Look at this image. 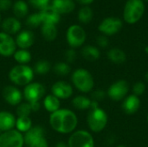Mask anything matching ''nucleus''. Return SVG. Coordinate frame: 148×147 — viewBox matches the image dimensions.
I'll return each mask as SVG.
<instances>
[{
    "mask_svg": "<svg viewBox=\"0 0 148 147\" xmlns=\"http://www.w3.org/2000/svg\"><path fill=\"white\" fill-rule=\"evenodd\" d=\"M77 117L69 109H59L51 113L49 123L52 128L60 133H72L77 126Z\"/></svg>",
    "mask_w": 148,
    "mask_h": 147,
    "instance_id": "f257e3e1",
    "label": "nucleus"
},
{
    "mask_svg": "<svg viewBox=\"0 0 148 147\" xmlns=\"http://www.w3.org/2000/svg\"><path fill=\"white\" fill-rule=\"evenodd\" d=\"M34 71L27 65H16L13 67L9 74L10 80L17 86H27L33 79Z\"/></svg>",
    "mask_w": 148,
    "mask_h": 147,
    "instance_id": "f03ea898",
    "label": "nucleus"
},
{
    "mask_svg": "<svg viewBox=\"0 0 148 147\" xmlns=\"http://www.w3.org/2000/svg\"><path fill=\"white\" fill-rule=\"evenodd\" d=\"M145 4L142 0H127L124 8V20L130 24L137 23L143 16Z\"/></svg>",
    "mask_w": 148,
    "mask_h": 147,
    "instance_id": "7ed1b4c3",
    "label": "nucleus"
},
{
    "mask_svg": "<svg viewBox=\"0 0 148 147\" xmlns=\"http://www.w3.org/2000/svg\"><path fill=\"white\" fill-rule=\"evenodd\" d=\"M87 121L88 127L92 132L100 133L106 127L108 124V114L99 107L91 108L88 114Z\"/></svg>",
    "mask_w": 148,
    "mask_h": 147,
    "instance_id": "20e7f679",
    "label": "nucleus"
},
{
    "mask_svg": "<svg viewBox=\"0 0 148 147\" xmlns=\"http://www.w3.org/2000/svg\"><path fill=\"white\" fill-rule=\"evenodd\" d=\"M72 81L75 87L82 93H88L94 88L92 75L84 68H78L73 73Z\"/></svg>",
    "mask_w": 148,
    "mask_h": 147,
    "instance_id": "39448f33",
    "label": "nucleus"
},
{
    "mask_svg": "<svg viewBox=\"0 0 148 147\" xmlns=\"http://www.w3.org/2000/svg\"><path fill=\"white\" fill-rule=\"evenodd\" d=\"M86 32L82 27L80 25L73 24L67 29L66 39L69 45L72 48H79L81 47L86 40Z\"/></svg>",
    "mask_w": 148,
    "mask_h": 147,
    "instance_id": "423d86ee",
    "label": "nucleus"
},
{
    "mask_svg": "<svg viewBox=\"0 0 148 147\" xmlns=\"http://www.w3.org/2000/svg\"><path fill=\"white\" fill-rule=\"evenodd\" d=\"M69 147H94L95 142L93 136L85 130L75 132L69 138Z\"/></svg>",
    "mask_w": 148,
    "mask_h": 147,
    "instance_id": "0eeeda50",
    "label": "nucleus"
},
{
    "mask_svg": "<svg viewBox=\"0 0 148 147\" xmlns=\"http://www.w3.org/2000/svg\"><path fill=\"white\" fill-rule=\"evenodd\" d=\"M24 139L17 130H10L0 134V147H23Z\"/></svg>",
    "mask_w": 148,
    "mask_h": 147,
    "instance_id": "6e6552de",
    "label": "nucleus"
},
{
    "mask_svg": "<svg viewBox=\"0 0 148 147\" xmlns=\"http://www.w3.org/2000/svg\"><path fill=\"white\" fill-rule=\"evenodd\" d=\"M129 91V84L125 80H119L114 82L108 90V97L115 101L124 100Z\"/></svg>",
    "mask_w": 148,
    "mask_h": 147,
    "instance_id": "1a4fd4ad",
    "label": "nucleus"
},
{
    "mask_svg": "<svg viewBox=\"0 0 148 147\" xmlns=\"http://www.w3.org/2000/svg\"><path fill=\"white\" fill-rule=\"evenodd\" d=\"M45 94L44 87L38 82L28 84L23 90V96L29 103L39 102Z\"/></svg>",
    "mask_w": 148,
    "mask_h": 147,
    "instance_id": "9d476101",
    "label": "nucleus"
},
{
    "mask_svg": "<svg viewBox=\"0 0 148 147\" xmlns=\"http://www.w3.org/2000/svg\"><path fill=\"white\" fill-rule=\"evenodd\" d=\"M122 22L118 17H107L99 25V30L106 36H112L118 33L122 28Z\"/></svg>",
    "mask_w": 148,
    "mask_h": 147,
    "instance_id": "9b49d317",
    "label": "nucleus"
},
{
    "mask_svg": "<svg viewBox=\"0 0 148 147\" xmlns=\"http://www.w3.org/2000/svg\"><path fill=\"white\" fill-rule=\"evenodd\" d=\"M16 42L11 36L0 32V55L3 56H10L16 52Z\"/></svg>",
    "mask_w": 148,
    "mask_h": 147,
    "instance_id": "f8f14e48",
    "label": "nucleus"
},
{
    "mask_svg": "<svg viewBox=\"0 0 148 147\" xmlns=\"http://www.w3.org/2000/svg\"><path fill=\"white\" fill-rule=\"evenodd\" d=\"M51 91L53 95H55L58 99L62 100L69 98L73 94V88L71 85L63 81H60L54 83L51 88Z\"/></svg>",
    "mask_w": 148,
    "mask_h": 147,
    "instance_id": "ddd939ff",
    "label": "nucleus"
},
{
    "mask_svg": "<svg viewBox=\"0 0 148 147\" xmlns=\"http://www.w3.org/2000/svg\"><path fill=\"white\" fill-rule=\"evenodd\" d=\"M42 23H48V24H57L61 19V14L57 12V10L51 6V4L39 12Z\"/></svg>",
    "mask_w": 148,
    "mask_h": 147,
    "instance_id": "4468645a",
    "label": "nucleus"
},
{
    "mask_svg": "<svg viewBox=\"0 0 148 147\" xmlns=\"http://www.w3.org/2000/svg\"><path fill=\"white\" fill-rule=\"evenodd\" d=\"M3 97L6 102L11 106H16L21 103L23 95L18 88L14 86H7L3 90Z\"/></svg>",
    "mask_w": 148,
    "mask_h": 147,
    "instance_id": "2eb2a0df",
    "label": "nucleus"
},
{
    "mask_svg": "<svg viewBox=\"0 0 148 147\" xmlns=\"http://www.w3.org/2000/svg\"><path fill=\"white\" fill-rule=\"evenodd\" d=\"M15 42L16 45H17L21 49H27L30 48L35 42L34 33L28 29L22 30L17 34Z\"/></svg>",
    "mask_w": 148,
    "mask_h": 147,
    "instance_id": "dca6fc26",
    "label": "nucleus"
},
{
    "mask_svg": "<svg viewBox=\"0 0 148 147\" xmlns=\"http://www.w3.org/2000/svg\"><path fill=\"white\" fill-rule=\"evenodd\" d=\"M44 129L42 126H36L31 127L29 131H27L23 136L24 144L28 146H30L36 141L44 138Z\"/></svg>",
    "mask_w": 148,
    "mask_h": 147,
    "instance_id": "f3484780",
    "label": "nucleus"
},
{
    "mask_svg": "<svg viewBox=\"0 0 148 147\" xmlns=\"http://www.w3.org/2000/svg\"><path fill=\"white\" fill-rule=\"evenodd\" d=\"M140 106V100L138 96L131 94L127 96L122 103V109L127 114L135 113Z\"/></svg>",
    "mask_w": 148,
    "mask_h": 147,
    "instance_id": "a211bd4d",
    "label": "nucleus"
},
{
    "mask_svg": "<svg viewBox=\"0 0 148 147\" xmlns=\"http://www.w3.org/2000/svg\"><path fill=\"white\" fill-rule=\"evenodd\" d=\"M21 23L16 17H8L3 20L2 23V29L4 33L11 36L20 32L21 30Z\"/></svg>",
    "mask_w": 148,
    "mask_h": 147,
    "instance_id": "6ab92c4d",
    "label": "nucleus"
},
{
    "mask_svg": "<svg viewBox=\"0 0 148 147\" xmlns=\"http://www.w3.org/2000/svg\"><path fill=\"white\" fill-rule=\"evenodd\" d=\"M51 6L62 15L71 13L75 8V3L73 0H52Z\"/></svg>",
    "mask_w": 148,
    "mask_h": 147,
    "instance_id": "aec40b11",
    "label": "nucleus"
},
{
    "mask_svg": "<svg viewBox=\"0 0 148 147\" xmlns=\"http://www.w3.org/2000/svg\"><path fill=\"white\" fill-rule=\"evenodd\" d=\"M15 126L16 118L11 113L6 111L0 112V131L7 132L12 130Z\"/></svg>",
    "mask_w": 148,
    "mask_h": 147,
    "instance_id": "412c9836",
    "label": "nucleus"
},
{
    "mask_svg": "<svg viewBox=\"0 0 148 147\" xmlns=\"http://www.w3.org/2000/svg\"><path fill=\"white\" fill-rule=\"evenodd\" d=\"M12 11L17 19L25 17L29 12L28 3L23 0H17L12 4Z\"/></svg>",
    "mask_w": 148,
    "mask_h": 147,
    "instance_id": "4be33fe9",
    "label": "nucleus"
},
{
    "mask_svg": "<svg viewBox=\"0 0 148 147\" xmlns=\"http://www.w3.org/2000/svg\"><path fill=\"white\" fill-rule=\"evenodd\" d=\"M108 57L112 62L115 64H122L127 60V55L125 52L118 48L111 49L108 52Z\"/></svg>",
    "mask_w": 148,
    "mask_h": 147,
    "instance_id": "5701e85b",
    "label": "nucleus"
},
{
    "mask_svg": "<svg viewBox=\"0 0 148 147\" xmlns=\"http://www.w3.org/2000/svg\"><path fill=\"white\" fill-rule=\"evenodd\" d=\"M82 55L84 59L89 62H95L99 59L101 53L98 48L92 45H87L82 49Z\"/></svg>",
    "mask_w": 148,
    "mask_h": 147,
    "instance_id": "b1692460",
    "label": "nucleus"
},
{
    "mask_svg": "<svg viewBox=\"0 0 148 147\" xmlns=\"http://www.w3.org/2000/svg\"><path fill=\"white\" fill-rule=\"evenodd\" d=\"M41 33L43 38L47 41H54L57 36V29L54 24L42 23L41 28Z\"/></svg>",
    "mask_w": 148,
    "mask_h": 147,
    "instance_id": "393cba45",
    "label": "nucleus"
},
{
    "mask_svg": "<svg viewBox=\"0 0 148 147\" xmlns=\"http://www.w3.org/2000/svg\"><path fill=\"white\" fill-rule=\"evenodd\" d=\"M60 100L53 94L46 96L43 101V106L45 109L51 113L60 109Z\"/></svg>",
    "mask_w": 148,
    "mask_h": 147,
    "instance_id": "a878e982",
    "label": "nucleus"
},
{
    "mask_svg": "<svg viewBox=\"0 0 148 147\" xmlns=\"http://www.w3.org/2000/svg\"><path fill=\"white\" fill-rule=\"evenodd\" d=\"M91 103H92V101L90 99H88V97L83 96V95L76 96L72 101L73 106L79 110H85V109L90 108Z\"/></svg>",
    "mask_w": 148,
    "mask_h": 147,
    "instance_id": "bb28decb",
    "label": "nucleus"
},
{
    "mask_svg": "<svg viewBox=\"0 0 148 147\" xmlns=\"http://www.w3.org/2000/svg\"><path fill=\"white\" fill-rule=\"evenodd\" d=\"M13 55H14V59L16 60V62L21 65H26V63L29 62L31 60V55L27 49L16 50Z\"/></svg>",
    "mask_w": 148,
    "mask_h": 147,
    "instance_id": "cd10ccee",
    "label": "nucleus"
},
{
    "mask_svg": "<svg viewBox=\"0 0 148 147\" xmlns=\"http://www.w3.org/2000/svg\"><path fill=\"white\" fill-rule=\"evenodd\" d=\"M32 121L29 117H18L16 120V126L18 132L26 133L32 126Z\"/></svg>",
    "mask_w": 148,
    "mask_h": 147,
    "instance_id": "c85d7f7f",
    "label": "nucleus"
},
{
    "mask_svg": "<svg viewBox=\"0 0 148 147\" xmlns=\"http://www.w3.org/2000/svg\"><path fill=\"white\" fill-rule=\"evenodd\" d=\"M93 18V11L92 9L88 6L82 7L78 12V19L82 23H89Z\"/></svg>",
    "mask_w": 148,
    "mask_h": 147,
    "instance_id": "c756f323",
    "label": "nucleus"
},
{
    "mask_svg": "<svg viewBox=\"0 0 148 147\" xmlns=\"http://www.w3.org/2000/svg\"><path fill=\"white\" fill-rule=\"evenodd\" d=\"M50 70V63L46 60L38 61L34 66V72L38 75H45Z\"/></svg>",
    "mask_w": 148,
    "mask_h": 147,
    "instance_id": "7c9ffc66",
    "label": "nucleus"
},
{
    "mask_svg": "<svg viewBox=\"0 0 148 147\" xmlns=\"http://www.w3.org/2000/svg\"><path fill=\"white\" fill-rule=\"evenodd\" d=\"M53 70L54 72L57 75H61V76H64V75H67L70 73V66L66 63V62H57L54 68H53Z\"/></svg>",
    "mask_w": 148,
    "mask_h": 147,
    "instance_id": "2f4dec72",
    "label": "nucleus"
},
{
    "mask_svg": "<svg viewBox=\"0 0 148 147\" xmlns=\"http://www.w3.org/2000/svg\"><path fill=\"white\" fill-rule=\"evenodd\" d=\"M25 23H26V25H27L28 27H29V28H31V29L37 28V27H39L41 24H42L39 13H34V14L29 15V16L26 18Z\"/></svg>",
    "mask_w": 148,
    "mask_h": 147,
    "instance_id": "473e14b6",
    "label": "nucleus"
},
{
    "mask_svg": "<svg viewBox=\"0 0 148 147\" xmlns=\"http://www.w3.org/2000/svg\"><path fill=\"white\" fill-rule=\"evenodd\" d=\"M31 112L32 110L29 102L19 104L16 108V114L18 115V117H29Z\"/></svg>",
    "mask_w": 148,
    "mask_h": 147,
    "instance_id": "72a5a7b5",
    "label": "nucleus"
},
{
    "mask_svg": "<svg viewBox=\"0 0 148 147\" xmlns=\"http://www.w3.org/2000/svg\"><path fill=\"white\" fill-rule=\"evenodd\" d=\"M29 4L39 10L50 5V0H29Z\"/></svg>",
    "mask_w": 148,
    "mask_h": 147,
    "instance_id": "f704fd0d",
    "label": "nucleus"
},
{
    "mask_svg": "<svg viewBox=\"0 0 148 147\" xmlns=\"http://www.w3.org/2000/svg\"><path fill=\"white\" fill-rule=\"evenodd\" d=\"M146 91V85L144 82L142 81H138L136 83H134V85L133 86V94L136 95V96H140L141 94H143Z\"/></svg>",
    "mask_w": 148,
    "mask_h": 147,
    "instance_id": "c9c22d12",
    "label": "nucleus"
},
{
    "mask_svg": "<svg viewBox=\"0 0 148 147\" xmlns=\"http://www.w3.org/2000/svg\"><path fill=\"white\" fill-rule=\"evenodd\" d=\"M76 51L74 49H68L66 50L65 52V59L68 62H74L76 59Z\"/></svg>",
    "mask_w": 148,
    "mask_h": 147,
    "instance_id": "e433bc0d",
    "label": "nucleus"
},
{
    "mask_svg": "<svg viewBox=\"0 0 148 147\" xmlns=\"http://www.w3.org/2000/svg\"><path fill=\"white\" fill-rule=\"evenodd\" d=\"M105 95H106L105 92H104L103 90H100V89L94 91V92L92 93V94H91L93 101H97V102H98L99 101L103 100V99L105 98Z\"/></svg>",
    "mask_w": 148,
    "mask_h": 147,
    "instance_id": "4c0bfd02",
    "label": "nucleus"
},
{
    "mask_svg": "<svg viewBox=\"0 0 148 147\" xmlns=\"http://www.w3.org/2000/svg\"><path fill=\"white\" fill-rule=\"evenodd\" d=\"M96 41H97V44L100 47H101V48H106L108 45V43H109L108 37L105 36H98Z\"/></svg>",
    "mask_w": 148,
    "mask_h": 147,
    "instance_id": "58836bf2",
    "label": "nucleus"
},
{
    "mask_svg": "<svg viewBox=\"0 0 148 147\" xmlns=\"http://www.w3.org/2000/svg\"><path fill=\"white\" fill-rule=\"evenodd\" d=\"M11 0H0V10L5 11L12 6Z\"/></svg>",
    "mask_w": 148,
    "mask_h": 147,
    "instance_id": "ea45409f",
    "label": "nucleus"
},
{
    "mask_svg": "<svg viewBox=\"0 0 148 147\" xmlns=\"http://www.w3.org/2000/svg\"><path fill=\"white\" fill-rule=\"evenodd\" d=\"M29 147H48V143H47L46 139L43 138V139H41L37 141H36L35 143H33Z\"/></svg>",
    "mask_w": 148,
    "mask_h": 147,
    "instance_id": "a19ab883",
    "label": "nucleus"
},
{
    "mask_svg": "<svg viewBox=\"0 0 148 147\" xmlns=\"http://www.w3.org/2000/svg\"><path fill=\"white\" fill-rule=\"evenodd\" d=\"M29 105H30L31 110L34 112H36L40 109V103L39 102H32V103H29Z\"/></svg>",
    "mask_w": 148,
    "mask_h": 147,
    "instance_id": "79ce46f5",
    "label": "nucleus"
},
{
    "mask_svg": "<svg viewBox=\"0 0 148 147\" xmlns=\"http://www.w3.org/2000/svg\"><path fill=\"white\" fill-rule=\"evenodd\" d=\"M79 3H81L82 4H85V5H88V4H90L94 2V0H77Z\"/></svg>",
    "mask_w": 148,
    "mask_h": 147,
    "instance_id": "37998d69",
    "label": "nucleus"
},
{
    "mask_svg": "<svg viewBox=\"0 0 148 147\" xmlns=\"http://www.w3.org/2000/svg\"><path fill=\"white\" fill-rule=\"evenodd\" d=\"M56 147H69L68 146V145H66L65 143H63V142H59Z\"/></svg>",
    "mask_w": 148,
    "mask_h": 147,
    "instance_id": "c03bdc74",
    "label": "nucleus"
},
{
    "mask_svg": "<svg viewBox=\"0 0 148 147\" xmlns=\"http://www.w3.org/2000/svg\"><path fill=\"white\" fill-rule=\"evenodd\" d=\"M145 79H146V81L148 82V71L146 73V75H145Z\"/></svg>",
    "mask_w": 148,
    "mask_h": 147,
    "instance_id": "a18cd8bd",
    "label": "nucleus"
},
{
    "mask_svg": "<svg viewBox=\"0 0 148 147\" xmlns=\"http://www.w3.org/2000/svg\"><path fill=\"white\" fill-rule=\"evenodd\" d=\"M145 51H146V52H147V53L148 54V46H147V47H146V48H145Z\"/></svg>",
    "mask_w": 148,
    "mask_h": 147,
    "instance_id": "49530a36",
    "label": "nucleus"
},
{
    "mask_svg": "<svg viewBox=\"0 0 148 147\" xmlns=\"http://www.w3.org/2000/svg\"><path fill=\"white\" fill-rule=\"evenodd\" d=\"M117 147H127L126 146H124V145H119Z\"/></svg>",
    "mask_w": 148,
    "mask_h": 147,
    "instance_id": "de8ad7c7",
    "label": "nucleus"
},
{
    "mask_svg": "<svg viewBox=\"0 0 148 147\" xmlns=\"http://www.w3.org/2000/svg\"><path fill=\"white\" fill-rule=\"evenodd\" d=\"M0 23H1V15H0Z\"/></svg>",
    "mask_w": 148,
    "mask_h": 147,
    "instance_id": "09e8293b",
    "label": "nucleus"
},
{
    "mask_svg": "<svg viewBox=\"0 0 148 147\" xmlns=\"http://www.w3.org/2000/svg\"><path fill=\"white\" fill-rule=\"evenodd\" d=\"M147 122H148V115H147Z\"/></svg>",
    "mask_w": 148,
    "mask_h": 147,
    "instance_id": "8fccbe9b",
    "label": "nucleus"
},
{
    "mask_svg": "<svg viewBox=\"0 0 148 147\" xmlns=\"http://www.w3.org/2000/svg\"><path fill=\"white\" fill-rule=\"evenodd\" d=\"M147 1H148V0H147Z\"/></svg>",
    "mask_w": 148,
    "mask_h": 147,
    "instance_id": "3c124183",
    "label": "nucleus"
}]
</instances>
